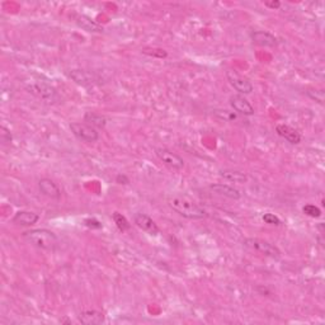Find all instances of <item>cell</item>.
I'll list each match as a JSON object with an SVG mask.
<instances>
[{"mask_svg":"<svg viewBox=\"0 0 325 325\" xmlns=\"http://www.w3.org/2000/svg\"><path fill=\"white\" fill-rule=\"evenodd\" d=\"M168 205L173 211L189 220H201L206 218V211L187 196H172L168 198Z\"/></svg>","mask_w":325,"mask_h":325,"instance_id":"1","label":"cell"},{"mask_svg":"<svg viewBox=\"0 0 325 325\" xmlns=\"http://www.w3.org/2000/svg\"><path fill=\"white\" fill-rule=\"evenodd\" d=\"M23 238L28 240L32 245L42 250H55L59 244V239L52 231L47 229H33L23 232Z\"/></svg>","mask_w":325,"mask_h":325,"instance_id":"2","label":"cell"},{"mask_svg":"<svg viewBox=\"0 0 325 325\" xmlns=\"http://www.w3.org/2000/svg\"><path fill=\"white\" fill-rule=\"evenodd\" d=\"M244 245L251 249V250L263 254L265 257H269V258L278 259L281 257V251L277 246L265 242V240L258 239V238H248V239L244 240Z\"/></svg>","mask_w":325,"mask_h":325,"instance_id":"3","label":"cell"},{"mask_svg":"<svg viewBox=\"0 0 325 325\" xmlns=\"http://www.w3.org/2000/svg\"><path fill=\"white\" fill-rule=\"evenodd\" d=\"M70 130L75 135V137H78L84 142H96L99 139V132L97 131V129L86 123L73 122V123H70Z\"/></svg>","mask_w":325,"mask_h":325,"instance_id":"4","label":"cell"},{"mask_svg":"<svg viewBox=\"0 0 325 325\" xmlns=\"http://www.w3.org/2000/svg\"><path fill=\"white\" fill-rule=\"evenodd\" d=\"M226 79L230 83V85L239 92L240 94H250L253 92V84L244 75L239 74L235 70H227L226 71Z\"/></svg>","mask_w":325,"mask_h":325,"instance_id":"5","label":"cell"},{"mask_svg":"<svg viewBox=\"0 0 325 325\" xmlns=\"http://www.w3.org/2000/svg\"><path fill=\"white\" fill-rule=\"evenodd\" d=\"M155 155L158 156V159L162 164H165L167 167L172 168L174 170H180L184 168V160L180 158L178 154L173 153L169 149L165 148H158L155 149Z\"/></svg>","mask_w":325,"mask_h":325,"instance_id":"6","label":"cell"},{"mask_svg":"<svg viewBox=\"0 0 325 325\" xmlns=\"http://www.w3.org/2000/svg\"><path fill=\"white\" fill-rule=\"evenodd\" d=\"M69 78L73 81L78 84V85L81 86H93L98 83V78L96 77V74L92 71H88V70H83V69H74L69 73Z\"/></svg>","mask_w":325,"mask_h":325,"instance_id":"7","label":"cell"},{"mask_svg":"<svg viewBox=\"0 0 325 325\" xmlns=\"http://www.w3.org/2000/svg\"><path fill=\"white\" fill-rule=\"evenodd\" d=\"M230 105L232 107V110L235 112L240 113L244 116H253L254 115V107L251 105V103L242 96V94H234V96L230 97Z\"/></svg>","mask_w":325,"mask_h":325,"instance_id":"8","label":"cell"},{"mask_svg":"<svg viewBox=\"0 0 325 325\" xmlns=\"http://www.w3.org/2000/svg\"><path fill=\"white\" fill-rule=\"evenodd\" d=\"M134 221L136 224L137 227L146 231L148 234L150 235H158L159 234V227L158 225L155 224V221L148 216L146 213H136L134 216Z\"/></svg>","mask_w":325,"mask_h":325,"instance_id":"9","label":"cell"},{"mask_svg":"<svg viewBox=\"0 0 325 325\" xmlns=\"http://www.w3.org/2000/svg\"><path fill=\"white\" fill-rule=\"evenodd\" d=\"M36 91L40 93L41 98L50 104H53L59 101V94L56 89L46 81H36Z\"/></svg>","mask_w":325,"mask_h":325,"instance_id":"10","label":"cell"},{"mask_svg":"<svg viewBox=\"0 0 325 325\" xmlns=\"http://www.w3.org/2000/svg\"><path fill=\"white\" fill-rule=\"evenodd\" d=\"M39 189L43 196L48 197L51 200H59L61 196V191L59 186L53 180L48 178H42L39 182Z\"/></svg>","mask_w":325,"mask_h":325,"instance_id":"11","label":"cell"},{"mask_svg":"<svg viewBox=\"0 0 325 325\" xmlns=\"http://www.w3.org/2000/svg\"><path fill=\"white\" fill-rule=\"evenodd\" d=\"M276 132H277L281 137H283L284 140H287L290 143L297 145V143L301 142V135H300L294 127L288 126V124L278 123L277 126H276Z\"/></svg>","mask_w":325,"mask_h":325,"instance_id":"12","label":"cell"},{"mask_svg":"<svg viewBox=\"0 0 325 325\" xmlns=\"http://www.w3.org/2000/svg\"><path fill=\"white\" fill-rule=\"evenodd\" d=\"M210 189L215 192V193L220 194V196H224L230 200H235V201L242 198V193H240V191H238V189L234 188V187L227 186V184H223V183L211 184Z\"/></svg>","mask_w":325,"mask_h":325,"instance_id":"13","label":"cell"},{"mask_svg":"<svg viewBox=\"0 0 325 325\" xmlns=\"http://www.w3.org/2000/svg\"><path fill=\"white\" fill-rule=\"evenodd\" d=\"M75 22H77V24L80 28H83L84 31L86 32H91V33H102V32L104 31L102 24H99L98 22L92 20L88 15H78V17L75 18Z\"/></svg>","mask_w":325,"mask_h":325,"instance_id":"14","label":"cell"},{"mask_svg":"<svg viewBox=\"0 0 325 325\" xmlns=\"http://www.w3.org/2000/svg\"><path fill=\"white\" fill-rule=\"evenodd\" d=\"M40 220L39 213L32 212V211H20L14 215V218L12 219V221L17 225H22V226H32Z\"/></svg>","mask_w":325,"mask_h":325,"instance_id":"15","label":"cell"},{"mask_svg":"<svg viewBox=\"0 0 325 325\" xmlns=\"http://www.w3.org/2000/svg\"><path fill=\"white\" fill-rule=\"evenodd\" d=\"M251 39L257 45L262 46V47H275L277 46V39L273 36L272 33L265 31H257L251 34Z\"/></svg>","mask_w":325,"mask_h":325,"instance_id":"16","label":"cell"},{"mask_svg":"<svg viewBox=\"0 0 325 325\" xmlns=\"http://www.w3.org/2000/svg\"><path fill=\"white\" fill-rule=\"evenodd\" d=\"M79 321L85 325H98L104 321V314L98 310H85L79 315Z\"/></svg>","mask_w":325,"mask_h":325,"instance_id":"17","label":"cell"},{"mask_svg":"<svg viewBox=\"0 0 325 325\" xmlns=\"http://www.w3.org/2000/svg\"><path fill=\"white\" fill-rule=\"evenodd\" d=\"M84 121L86 122V124L94 127V129H104L105 124H107V118L97 112H86L84 116Z\"/></svg>","mask_w":325,"mask_h":325,"instance_id":"18","label":"cell"},{"mask_svg":"<svg viewBox=\"0 0 325 325\" xmlns=\"http://www.w3.org/2000/svg\"><path fill=\"white\" fill-rule=\"evenodd\" d=\"M219 175H220L221 178H224V179L239 184L245 183L246 180H248V175H246L245 173L237 172V170H220V172H219Z\"/></svg>","mask_w":325,"mask_h":325,"instance_id":"19","label":"cell"},{"mask_svg":"<svg viewBox=\"0 0 325 325\" xmlns=\"http://www.w3.org/2000/svg\"><path fill=\"white\" fill-rule=\"evenodd\" d=\"M112 219H113V221H115L116 226L118 227V230H120V231L124 232V231H127V230L130 229L129 221H127V219L124 218V216L122 215V213L115 212L112 215Z\"/></svg>","mask_w":325,"mask_h":325,"instance_id":"20","label":"cell"},{"mask_svg":"<svg viewBox=\"0 0 325 325\" xmlns=\"http://www.w3.org/2000/svg\"><path fill=\"white\" fill-rule=\"evenodd\" d=\"M302 212H304L306 216H309V218H314V219H318L321 216V210L315 205L304 206V207H302Z\"/></svg>","mask_w":325,"mask_h":325,"instance_id":"21","label":"cell"},{"mask_svg":"<svg viewBox=\"0 0 325 325\" xmlns=\"http://www.w3.org/2000/svg\"><path fill=\"white\" fill-rule=\"evenodd\" d=\"M213 115L218 116L220 120H224V121H227V122H231V121L237 120V115L232 112H230V111H226V110H215L213 111Z\"/></svg>","mask_w":325,"mask_h":325,"instance_id":"22","label":"cell"},{"mask_svg":"<svg viewBox=\"0 0 325 325\" xmlns=\"http://www.w3.org/2000/svg\"><path fill=\"white\" fill-rule=\"evenodd\" d=\"M308 96L315 102L323 104L324 103V91L323 89H309Z\"/></svg>","mask_w":325,"mask_h":325,"instance_id":"23","label":"cell"},{"mask_svg":"<svg viewBox=\"0 0 325 325\" xmlns=\"http://www.w3.org/2000/svg\"><path fill=\"white\" fill-rule=\"evenodd\" d=\"M263 221L265 224H269V225H276V226H278V225H281V220L277 218L276 215H273V213H264L263 215Z\"/></svg>","mask_w":325,"mask_h":325,"instance_id":"24","label":"cell"},{"mask_svg":"<svg viewBox=\"0 0 325 325\" xmlns=\"http://www.w3.org/2000/svg\"><path fill=\"white\" fill-rule=\"evenodd\" d=\"M0 135H2V142L3 143H8V142H12V134H10L9 130L7 129L5 126L0 127Z\"/></svg>","mask_w":325,"mask_h":325,"instance_id":"25","label":"cell"},{"mask_svg":"<svg viewBox=\"0 0 325 325\" xmlns=\"http://www.w3.org/2000/svg\"><path fill=\"white\" fill-rule=\"evenodd\" d=\"M84 224L88 227H92V229H101L102 227V224L99 221H97L96 219H85Z\"/></svg>","mask_w":325,"mask_h":325,"instance_id":"26","label":"cell"},{"mask_svg":"<svg viewBox=\"0 0 325 325\" xmlns=\"http://www.w3.org/2000/svg\"><path fill=\"white\" fill-rule=\"evenodd\" d=\"M116 182L118 184H129V178L123 174H118L117 177H116Z\"/></svg>","mask_w":325,"mask_h":325,"instance_id":"27","label":"cell"},{"mask_svg":"<svg viewBox=\"0 0 325 325\" xmlns=\"http://www.w3.org/2000/svg\"><path fill=\"white\" fill-rule=\"evenodd\" d=\"M265 7L268 8H272V9H278L281 7V3L280 2H272V3H264Z\"/></svg>","mask_w":325,"mask_h":325,"instance_id":"28","label":"cell"}]
</instances>
